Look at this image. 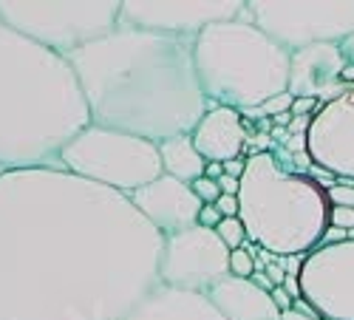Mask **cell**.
<instances>
[{"instance_id":"30bf717a","label":"cell","mask_w":354,"mask_h":320,"mask_svg":"<svg viewBox=\"0 0 354 320\" xmlns=\"http://www.w3.org/2000/svg\"><path fill=\"white\" fill-rule=\"evenodd\" d=\"M298 281L304 303L320 320H354V241L312 250Z\"/></svg>"},{"instance_id":"3957f363","label":"cell","mask_w":354,"mask_h":320,"mask_svg":"<svg viewBox=\"0 0 354 320\" xmlns=\"http://www.w3.org/2000/svg\"><path fill=\"white\" fill-rule=\"evenodd\" d=\"M88 125L71 63L0 20V173L63 170V148Z\"/></svg>"},{"instance_id":"7402d4cb","label":"cell","mask_w":354,"mask_h":320,"mask_svg":"<svg viewBox=\"0 0 354 320\" xmlns=\"http://www.w3.org/2000/svg\"><path fill=\"white\" fill-rule=\"evenodd\" d=\"M326 196H329V205L332 207H351L354 210V182H346V185H332L326 187Z\"/></svg>"},{"instance_id":"f546056e","label":"cell","mask_w":354,"mask_h":320,"mask_svg":"<svg viewBox=\"0 0 354 320\" xmlns=\"http://www.w3.org/2000/svg\"><path fill=\"white\" fill-rule=\"evenodd\" d=\"M244 170H247V159H232V162L224 164V173L227 176H235V179H241Z\"/></svg>"},{"instance_id":"52a82bcc","label":"cell","mask_w":354,"mask_h":320,"mask_svg":"<svg viewBox=\"0 0 354 320\" xmlns=\"http://www.w3.org/2000/svg\"><path fill=\"white\" fill-rule=\"evenodd\" d=\"M122 3L116 0H71V3H40V0H0V20L32 43L68 57L120 28Z\"/></svg>"},{"instance_id":"5b68a950","label":"cell","mask_w":354,"mask_h":320,"mask_svg":"<svg viewBox=\"0 0 354 320\" xmlns=\"http://www.w3.org/2000/svg\"><path fill=\"white\" fill-rule=\"evenodd\" d=\"M193 60L210 105L244 113L289 88L292 54L247 15L204 28L193 40Z\"/></svg>"},{"instance_id":"cb8c5ba5","label":"cell","mask_w":354,"mask_h":320,"mask_svg":"<svg viewBox=\"0 0 354 320\" xmlns=\"http://www.w3.org/2000/svg\"><path fill=\"white\" fill-rule=\"evenodd\" d=\"M329 227H337V229L351 232L354 229V210L351 207H332L329 210Z\"/></svg>"},{"instance_id":"ba28073f","label":"cell","mask_w":354,"mask_h":320,"mask_svg":"<svg viewBox=\"0 0 354 320\" xmlns=\"http://www.w3.org/2000/svg\"><path fill=\"white\" fill-rule=\"evenodd\" d=\"M244 15L289 54L354 35V0H250Z\"/></svg>"},{"instance_id":"484cf974","label":"cell","mask_w":354,"mask_h":320,"mask_svg":"<svg viewBox=\"0 0 354 320\" xmlns=\"http://www.w3.org/2000/svg\"><path fill=\"white\" fill-rule=\"evenodd\" d=\"M221 224V213L216 205H204L201 213H198V227H207V229H216Z\"/></svg>"},{"instance_id":"83f0119b","label":"cell","mask_w":354,"mask_h":320,"mask_svg":"<svg viewBox=\"0 0 354 320\" xmlns=\"http://www.w3.org/2000/svg\"><path fill=\"white\" fill-rule=\"evenodd\" d=\"M218 187H221V196H239V190H241V179H235V176H224L218 179Z\"/></svg>"},{"instance_id":"e0dca14e","label":"cell","mask_w":354,"mask_h":320,"mask_svg":"<svg viewBox=\"0 0 354 320\" xmlns=\"http://www.w3.org/2000/svg\"><path fill=\"white\" fill-rule=\"evenodd\" d=\"M210 303L227 317V320H281L283 312L275 306L272 295L267 289H261L252 278H232L227 275L207 292Z\"/></svg>"},{"instance_id":"9a60e30c","label":"cell","mask_w":354,"mask_h":320,"mask_svg":"<svg viewBox=\"0 0 354 320\" xmlns=\"http://www.w3.org/2000/svg\"><path fill=\"white\" fill-rule=\"evenodd\" d=\"M196 151L207 159L227 164L232 159H241V151L247 148V128H244V116L232 108L213 105L204 120L196 125L190 133Z\"/></svg>"},{"instance_id":"4dcf8cb0","label":"cell","mask_w":354,"mask_h":320,"mask_svg":"<svg viewBox=\"0 0 354 320\" xmlns=\"http://www.w3.org/2000/svg\"><path fill=\"white\" fill-rule=\"evenodd\" d=\"M340 51H343V57H346V66H354V35L340 43Z\"/></svg>"},{"instance_id":"d4e9b609","label":"cell","mask_w":354,"mask_h":320,"mask_svg":"<svg viewBox=\"0 0 354 320\" xmlns=\"http://www.w3.org/2000/svg\"><path fill=\"white\" fill-rule=\"evenodd\" d=\"M216 207H218L221 218H235V216L241 213V201H239V196H221L216 201Z\"/></svg>"},{"instance_id":"2e32d148","label":"cell","mask_w":354,"mask_h":320,"mask_svg":"<svg viewBox=\"0 0 354 320\" xmlns=\"http://www.w3.org/2000/svg\"><path fill=\"white\" fill-rule=\"evenodd\" d=\"M122 320H227L207 295L173 286H153Z\"/></svg>"},{"instance_id":"1f68e13d","label":"cell","mask_w":354,"mask_h":320,"mask_svg":"<svg viewBox=\"0 0 354 320\" xmlns=\"http://www.w3.org/2000/svg\"><path fill=\"white\" fill-rule=\"evenodd\" d=\"M204 176L218 182V179L224 176V164H218V162H207V173H204Z\"/></svg>"},{"instance_id":"9c48e42d","label":"cell","mask_w":354,"mask_h":320,"mask_svg":"<svg viewBox=\"0 0 354 320\" xmlns=\"http://www.w3.org/2000/svg\"><path fill=\"white\" fill-rule=\"evenodd\" d=\"M230 275V250L216 229L190 227L176 236H165L159 258V283L187 292H207Z\"/></svg>"},{"instance_id":"ac0fdd59","label":"cell","mask_w":354,"mask_h":320,"mask_svg":"<svg viewBox=\"0 0 354 320\" xmlns=\"http://www.w3.org/2000/svg\"><path fill=\"white\" fill-rule=\"evenodd\" d=\"M159 156H162V170L167 176L179 179L185 185L198 182L204 173H207V159L196 151L193 136H173V139L162 142Z\"/></svg>"},{"instance_id":"7c38bea8","label":"cell","mask_w":354,"mask_h":320,"mask_svg":"<svg viewBox=\"0 0 354 320\" xmlns=\"http://www.w3.org/2000/svg\"><path fill=\"white\" fill-rule=\"evenodd\" d=\"M306 148L317 167L335 179L354 182V85L312 116Z\"/></svg>"},{"instance_id":"277c9868","label":"cell","mask_w":354,"mask_h":320,"mask_svg":"<svg viewBox=\"0 0 354 320\" xmlns=\"http://www.w3.org/2000/svg\"><path fill=\"white\" fill-rule=\"evenodd\" d=\"M239 201L247 238L275 258L309 255L329 229L326 187L309 176L286 173L270 151L247 159Z\"/></svg>"},{"instance_id":"f1b7e54d","label":"cell","mask_w":354,"mask_h":320,"mask_svg":"<svg viewBox=\"0 0 354 320\" xmlns=\"http://www.w3.org/2000/svg\"><path fill=\"white\" fill-rule=\"evenodd\" d=\"M270 295H272V301H275V306H278L281 312H289V309H292V295L286 292L283 286H275Z\"/></svg>"},{"instance_id":"44dd1931","label":"cell","mask_w":354,"mask_h":320,"mask_svg":"<svg viewBox=\"0 0 354 320\" xmlns=\"http://www.w3.org/2000/svg\"><path fill=\"white\" fill-rule=\"evenodd\" d=\"M230 275L232 278H244V281H250L255 275V258L244 247L230 252Z\"/></svg>"},{"instance_id":"4316f807","label":"cell","mask_w":354,"mask_h":320,"mask_svg":"<svg viewBox=\"0 0 354 320\" xmlns=\"http://www.w3.org/2000/svg\"><path fill=\"white\" fill-rule=\"evenodd\" d=\"M267 278L275 283V286H283L286 281V267H283V258H272L270 267H267Z\"/></svg>"},{"instance_id":"4fadbf2b","label":"cell","mask_w":354,"mask_h":320,"mask_svg":"<svg viewBox=\"0 0 354 320\" xmlns=\"http://www.w3.org/2000/svg\"><path fill=\"white\" fill-rule=\"evenodd\" d=\"M346 71V57L340 46L323 43V46H309L292 54L289 60V94L295 100L312 97L320 105L340 100L351 85L343 82Z\"/></svg>"},{"instance_id":"8fae6325","label":"cell","mask_w":354,"mask_h":320,"mask_svg":"<svg viewBox=\"0 0 354 320\" xmlns=\"http://www.w3.org/2000/svg\"><path fill=\"white\" fill-rule=\"evenodd\" d=\"M244 9V0H185V3H176V0H125L120 12V26L196 40L204 28L241 17Z\"/></svg>"},{"instance_id":"6da1fadb","label":"cell","mask_w":354,"mask_h":320,"mask_svg":"<svg viewBox=\"0 0 354 320\" xmlns=\"http://www.w3.org/2000/svg\"><path fill=\"white\" fill-rule=\"evenodd\" d=\"M165 236L131 198L68 170L0 173V320H122Z\"/></svg>"},{"instance_id":"5bb4252c","label":"cell","mask_w":354,"mask_h":320,"mask_svg":"<svg viewBox=\"0 0 354 320\" xmlns=\"http://www.w3.org/2000/svg\"><path fill=\"white\" fill-rule=\"evenodd\" d=\"M128 198L162 236H176V232H185V229L196 227L198 213L204 207L190 185L167 176V173H162L156 182L145 185L142 190L131 193Z\"/></svg>"},{"instance_id":"7a4b0ae2","label":"cell","mask_w":354,"mask_h":320,"mask_svg":"<svg viewBox=\"0 0 354 320\" xmlns=\"http://www.w3.org/2000/svg\"><path fill=\"white\" fill-rule=\"evenodd\" d=\"M100 128L162 144L190 136L213 105L204 97L193 40L120 26L68 57Z\"/></svg>"},{"instance_id":"ffe728a7","label":"cell","mask_w":354,"mask_h":320,"mask_svg":"<svg viewBox=\"0 0 354 320\" xmlns=\"http://www.w3.org/2000/svg\"><path fill=\"white\" fill-rule=\"evenodd\" d=\"M292 102H295V97L286 91V94H278V97L267 100L263 105H258V108H252V111H244V113L252 116V120H267V116H272V120H275V116L292 111Z\"/></svg>"},{"instance_id":"603a6c76","label":"cell","mask_w":354,"mask_h":320,"mask_svg":"<svg viewBox=\"0 0 354 320\" xmlns=\"http://www.w3.org/2000/svg\"><path fill=\"white\" fill-rule=\"evenodd\" d=\"M190 187H193V193L201 198V205H216V201L221 198V187H218V182H216V179L201 176V179H198V182H193Z\"/></svg>"},{"instance_id":"d6986e66","label":"cell","mask_w":354,"mask_h":320,"mask_svg":"<svg viewBox=\"0 0 354 320\" xmlns=\"http://www.w3.org/2000/svg\"><path fill=\"white\" fill-rule=\"evenodd\" d=\"M216 232H218V238L224 241V247L232 252V250H241L244 244H247V227H244V221L235 216V218H221V224L216 227Z\"/></svg>"},{"instance_id":"8992f818","label":"cell","mask_w":354,"mask_h":320,"mask_svg":"<svg viewBox=\"0 0 354 320\" xmlns=\"http://www.w3.org/2000/svg\"><path fill=\"white\" fill-rule=\"evenodd\" d=\"M60 167L74 176L131 196L162 176L159 144L133 133L88 125L60 153Z\"/></svg>"}]
</instances>
